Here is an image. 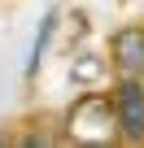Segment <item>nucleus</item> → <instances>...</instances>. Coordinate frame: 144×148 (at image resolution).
I'll list each match as a JSON object with an SVG mask.
<instances>
[{
    "label": "nucleus",
    "instance_id": "obj_5",
    "mask_svg": "<svg viewBox=\"0 0 144 148\" xmlns=\"http://www.w3.org/2000/svg\"><path fill=\"white\" fill-rule=\"evenodd\" d=\"M52 31H57V13H44V22H39V35H35V44H31V57H26V74H35V70H39V61H44V52H48V39H52Z\"/></svg>",
    "mask_w": 144,
    "mask_h": 148
},
{
    "label": "nucleus",
    "instance_id": "obj_4",
    "mask_svg": "<svg viewBox=\"0 0 144 148\" xmlns=\"http://www.w3.org/2000/svg\"><path fill=\"white\" fill-rule=\"evenodd\" d=\"M101 79H105V61L96 52H79L74 61H70V83L74 87H96Z\"/></svg>",
    "mask_w": 144,
    "mask_h": 148
},
{
    "label": "nucleus",
    "instance_id": "obj_2",
    "mask_svg": "<svg viewBox=\"0 0 144 148\" xmlns=\"http://www.w3.org/2000/svg\"><path fill=\"white\" fill-rule=\"evenodd\" d=\"M114 109H118L122 144H144V79H118Z\"/></svg>",
    "mask_w": 144,
    "mask_h": 148
},
{
    "label": "nucleus",
    "instance_id": "obj_1",
    "mask_svg": "<svg viewBox=\"0 0 144 148\" xmlns=\"http://www.w3.org/2000/svg\"><path fill=\"white\" fill-rule=\"evenodd\" d=\"M65 139L79 144V148H109V144H122V131H118V109H114V92H79L74 105L65 109V122H61Z\"/></svg>",
    "mask_w": 144,
    "mask_h": 148
},
{
    "label": "nucleus",
    "instance_id": "obj_3",
    "mask_svg": "<svg viewBox=\"0 0 144 148\" xmlns=\"http://www.w3.org/2000/svg\"><path fill=\"white\" fill-rule=\"evenodd\" d=\"M109 65L118 79H144V26H122L109 39Z\"/></svg>",
    "mask_w": 144,
    "mask_h": 148
}]
</instances>
